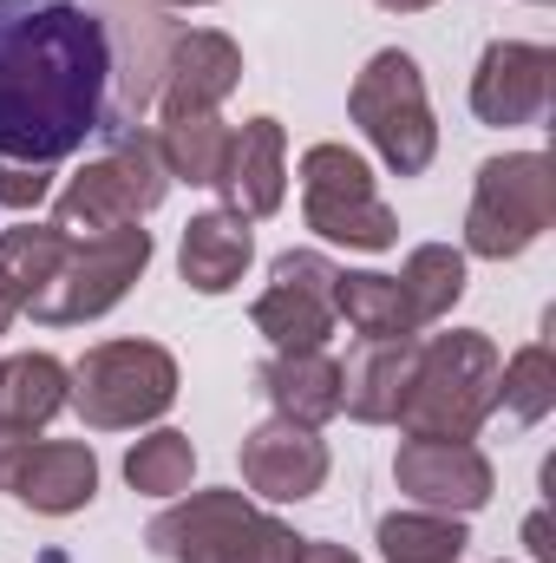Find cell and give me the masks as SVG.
Masks as SVG:
<instances>
[{"mask_svg":"<svg viewBox=\"0 0 556 563\" xmlns=\"http://www.w3.org/2000/svg\"><path fill=\"white\" fill-rule=\"evenodd\" d=\"M164 197H170V170L157 157V139L151 132H125L99 157H86V170L53 197V230L66 243H92V236L144 223Z\"/></svg>","mask_w":556,"mask_h":563,"instance_id":"277c9868","label":"cell"},{"mask_svg":"<svg viewBox=\"0 0 556 563\" xmlns=\"http://www.w3.org/2000/svg\"><path fill=\"white\" fill-rule=\"evenodd\" d=\"M393 478L419 511H445V518H471L498 492V472L471 439H407L393 452Z\"/></svg>","mask_w":556,"mask_h":563,"instance_id":"8fae6325","label":"cell"},{"mask_svg":"<svg viewBox=\"0 0 556 563\" xmlns=\"http://www.w3.org/2000/svg\"><path fill=\"white\" fill-rule=\"evenodd\" d=\"M537 7H544V0H537Z\"/></svg>","mask_w":556,"mask_h":563,"instance_id":"d6a6232c","label":"cell"},{"mask_svg":"<svg viewBox=\"0 0 556 563\" xmlns=\"http://www.w3.org/2000/svg\"><path fill=\"white\" fill-rule=\"evenodd\" d=\"M347 119L367 132V144L387 157L393 177H419L438 157V125H432V99H425V73L413 53L387 46L360 66L354 92H347Z\"/></svg>","mask_w":556,"mask_h":563,"instance_id":"8992f818","label":"cell"},{"mask_svg":"<svg viewBox=\"0 0 556 563\" xmlns=\"http://www.w3.org/2000/svg\"><path fill=\"white\" fill-rule=\"evenodd\" d=\"M144 544L164 563H301V544L249 492H190L151 518Z\"/></svg>","mask_w":556,"mask_h":563,"instance_id":"3957f363","label":"cell"},{"mask_svg":"<svg viewBox=\"0 0 556 563\" xmlns=\"http://www.w3.org/2000/svg\"><path fill=\"white\" fill-rule=\"evenodd\" d=\"M243 485L269 505H301L327 485V439L321 426H294V420H263L243 439Z\"/></svg>","mask_w":556,"mask_h":563,"instance_id":"5bb4252c","label":"cell"},{"mask_svg":"<svg viewBox=\"0 0 556 563\" xmlns=\"http://www.w3.org/2000/svg\"><path fill=\"white\" fill-rule=\"evenodd\" d=\"M7 492L40 518H73L99 498V459L79 439H26L7 472Z\"/></svg>","mask_w":556,"mask_h":563,"instance_id":"9a60e30c","label":"cell"},{"mask_svg":"<svg viewBox=\"0 0 556 563\" xmlns=\"http://www.w3.org/2000/svg\"><path fill=\"white\" fill-rule=\"evenodd\" d=\"M498 341L478 328H452L413 341V374L400 394V432L407 439H478V426L498 413Z\"/></svg>","mask_w":556,"mask_h":563,"instance_id":"7a4b0ae2","label":"cell"},{"mask_svg":"<svg viewBox=\"0 0 556 563\" xmlns=\"http://www.w3.org/2000/svg\"><path fill=\"white\" fill-rule=\"evenodd\" d=\"M334 263L321 256V250H288L276 256V269H269V288L256 295V308H249V321H256V334H269V347L276 354H294V347H327V334H334Z\"/></svg>","mask_w":556,"mask_h":563,"instance_id":"30bf717a","label":"cell"},{"mask_svg":"<svg viewBox=\"0 0 556 563\" xmlns=\"http://www.w3.org/2000/svg\"><path fill=\"white\" fill-rule=\"evenodd\" d=\"M498 407L511 413V420L537 426L556 413V354L544 341H531V347H518L504 367H498Z\"/></svg>","mask_w":556,"mask_h":563,"instance_id":"4316f807","label":"cell"},{"mask_svg":"<svg viewBox=\"0 0 556 563\" xmlns=\"http://www.w3.org/2000/svg\"><path fill=\"white\" fill-rule=\"evenodd\" d=\"M151 139H157V157H164L170 184L216 190V177H223V164H230V139H236V132H230L216 112H203V119H164Z\"/></svg>","mask_w":556,"mask_h":563,"instance_id":"603a6c76","label":"cell"},{"mask_svg":"<svg viewBox=\"0 0 556 563\" xmlns=\"http://www.w3.org/2000/svg\"><path fill=\"white\" fill-rule=\"evenodd\" d=\"M190 478H197V445H190V432H177V426L144 432L138 445L125 452V485H132L138 498H184Z\"/></svg>","mask_w":556,"mask_h":563,"instance_id":"d4e9b609","label":"cell"},{"mask_svg":"<svg viewBox=\"0 0 556 563\" xmlns=\"http://www.w3.org/2000/svg\"><path fill=\"white\" fill-rule=\"evenodd\" d=\"M551 86H556V53L531 46V40H491L478 73H471V112L478 125H537L551 112Z\"/></svg>","mask_w":556,"mask_h":563,"instance_id":"7c38bea8","label":"cell"},{"mask_svg":"<svg viewBox=\"0 0 556 563\" xmlns=\"http://www.w3.org/2000/svg\"><path fill=\"white\" fill-rule=\"evenodd\" d=\"M334 314L360 334V341H413V314H407V295L400 282L380 276V269H341L334 276Z\"/></svg>","mask_w":556,"mask_h":563,"instance_id":"7402d4cb","label":"cell"},{"mask_svg":"<svg viewBox=\"0 0 556 563\" xmlns=\"http://www.w3.org/2000/svg\"><path fill=\"white\" fill-rule=\"evenodd\" d=\"M216 190H223V210L243 223H263L288 203V132H281V119H249L230 139V164H223Z\"/></svg>","mask_w":556,"mask_h":563,"instance_id":"2e32d148","label":"cell"},{"mask_svg":"<svg viewBox=\"0 0 556 563\" xmlns=\"http://www.w3.org/2000/svg\"><path fill=\"white\" fill-rule=\"evenodd\" d=\"M263 394L276 407V420L294 426H327L341 413V361L327 347H294V354H276L263 361Z\"/></svg>","mask_w":556,"mask_h":563,"instance_id":"ac0fdd59","label":"cell"},{"mask_svg":"<svg viewBox=\"0 0 556 563\" xmlns=\"http://www.w3.org/2000/svg\"><path fill=\"white\" fill-rule=\"evenodd\" d=\"M73 400V367L53 354H13L0 361V432H46Z\"/></svg>","mask_w":556,"mask_h":563,"instance_id":"d6986e66","label":"cell"},{"mask_svg":"<svg viewBox=\"0 0 556 563\" xmlns=\"http://www.w3.org/2000/svg\"><path fill=\"white\" fill-rule=\"evenodd\" d=\"M164 7H216V0H164Z\"/></svg>","mask_w":556,"mask_h":563,"instance_id":"1f68e13d","label":"cell"},{"mask_svg":"<svg viewBox=\"0 0 556 563\" xmlns=\"http://www.w3.org/2000/svg\"><path fill=\"white\" fill-rule=\"evenodd\" d=\"M151 269V230H112V236H92V243H66V256H59V269L53 282L33 295V321L40 328H79V321H99V314H112L125 295H132V282Z\"/></svg>","mask_w":556,"mask_h":563,"instance_id":"9c48e42d","label":"cell"},{"mask_svg":"<svg viewBox=\"0 0 556 563\" xmlns=\"http://www.w3.org/2000/svg\"><path fill=\"white\" fill-rule=\"evenodd\" d=\"M46 190H53V170L46 164H0V203L33 210V203H46Z\"/></svg>","mask_w":556,"mask_h":563,"instance_id":"83f0119b","label":"cell"},{"mask_svg":"<svg viewBox=\"0 0 556 563\" xmlns=\"http://www.w3.org/2000/svg\"><path fill=\"white\" fill-rule=\"evenodd\" d=\"M59 256H66V236H59L53 223H33V217H26V223L0 230V334H7L13 314L33 308V295L53 282Z\"/></svg>","mask_w":556,"mask_h":563,"instance_id":"44dd1931","label":"cell"},{"mask_svg":"<svg viewBox=\"0 0 556 563\" xmlns=\"http://www.w3.org/2000/svg\"><path fill=\"white\" fill-rule=\"evenodd\" d=\"M243 86V46L216 26H190L170 40L164 86H157V119H203Z\"/></svg>","mask_w":556,"mask_h":563,"instance_id":"4fadbf2b","label":"cell"},{"mask_svg":"<svg viewBox=\"0 0 556 563\" xmlns=\"http://www.w3.org/2000/svg\"><path fill=\"white\" fill-rule=\"evenodd\" d=\"M256 263V230L230 210H203L184 223V243H177V276L190 282L197 295H230L243 269Z\"/></svg>","mask_w":556,"mask_h":563,"instance_id":"e0dca14e","label":"cell"},{"mask_svg":"<svg viewBox=\"0 0 556 563\" xmlns=\"http://www.w3.org/2000/svg\"><path fill=\"white\" fill-rule=\"evenodd\" d=\"M374 7H387V13H425V7H438V0H374Z\"/></svg>","mask_w":556,"mask_h":563,"instance_id":"4dcf8cb0","label":"cell"},{"mask_svg":"<svg viewBox=\"0 0 556 563\" xmlns=\"http://www.w3.org/2000/svg\"><path fill=\"white\" fill-rule=\"evenodd\" d=\"M393 282H400V295H407L413 328H438V321L465 301V250H452V243H419Z\"/></svg>","mask_w":556,"mask_h":563,"instance_id":"cb8c5ba5","label":"cell"},{"mask_svg":"<svg viewBox=\"0 0 556 563\" xmlns=\"http://www.w3.org/2000/svg\"><path fill=\"white\" fill-rule=\"evenodd\" d=\"M301 217L321 243H347V250H393L400 243V217L374 190L367 157L347 144L301 151Z\"/></svg>","mask_w":556,"mask_h":563,"instance_id":"ba28073f","label":"cell"},{"mask_svg":"<svg viewBox=\"0 0 556 563\" xmlns=\"http://www.w3.org/2000/svg\"><path fill=\"white\" fill-rule=\"evenodd\" d=\"M471 531L445 511H393L380 518V558L387 563H458Z\"/></svg>","mask_w":556,"mask_h":563,"instance_id":"484cf974","label":"cell"},{"mask_svg":"<svg viewBox=\"0 0 556 563\" xmlns=\"http://www.w3.org/2000/svg\"><path fill=\"white\" fill-rule=\"evenodd\" d=\"M524 544H531V558H537V563H556V544H551V511H531V525H524Z\"/></svg>","mask_w":556,"mask_h":563,"instance_id":"f1b7e54d","label":"cell"},{"mask_svg":"<svg viewBox=\"0 0 556 563\" xmlns=\"http://www.w3.org/2000/svg\"><path fill=\"white\" fill-rule=\"evenodd\" d=\"M177 400V361L157 341H99L73 367V413L92 432H125L170 413Z\"/></svg>","mask_w":556,"mask_h":563,"instance_id":"52a82bcc","label":"cell"},{"mask_svg":"<svg viewBox=\"0 0 556 563\" xmlns=\"http://www.w3.org/2000/svg\"><path fill=\"white\" fill-rule=\"evenodd\" d=\"M112 33L86 0H0V164H59L105 125Z\"/></svg>","mask_w":556,"mask_h":563,"instance_id":"6da1fadb","label":"cell"},{"mask_svg":"<svg viewBox=\"0 0 556 563\" xmlns=\"http://www.w3.org/2000/svg\"><path fill=\"white\" fill-rule=\"evenodd\" d=\"M413 374V341H360L354 361L341 367V413L360 426H387L400 413Z\"/></svg>","mask_w":556,"mask_h":563,"instance_id":"ffe728a7","label":"cell"},{"mask_svg":"<svg viewBox=\"0 0 556 563\" xmlns=\"http://www.w3.org/2000/svg\"><path fill=\"white\" fill-rule=\"evenodd\" d=\"M301 563H360V558L341 551V544H314V538H308V544H301Z\"/></svg>","mask_w":556,"mask_h":563,"instance_id":"f546056e","label":"cell"},{"mask_svg":"<svg viewBox=\"0 0 556 563\" xmlns=\"http://www.w3.org/2000/svg\"><path fill=\"white\" fill-rule=\"evenodd\" d=\"M551 223H556V177L544 151H504V157L478 164L471 210H465V256L511 263Z\"/></svg>","mask_w":556,"mask_h":563,"instance_id":"5b68a950","label":"cell"}]
</instances>
